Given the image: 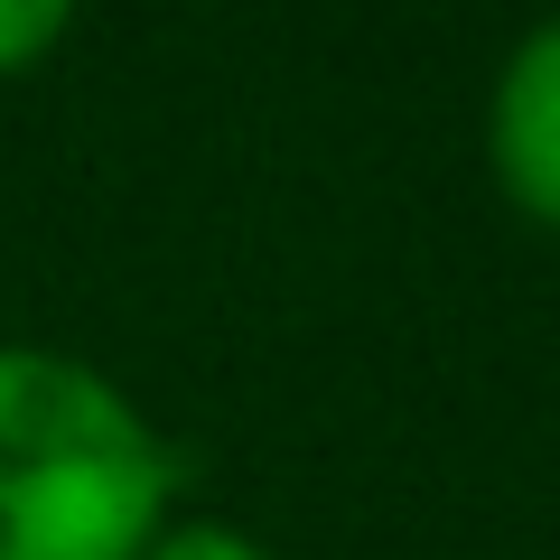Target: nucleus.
<instances>
[{
  "mask_svg": "<svg viewBox=\"0 0 560 560\" xmlns=\"http://www.w3.org/2000/svg\"><path fill=\"white\" fill-rule=\"evenodd\" d=\"M486 168L523 224L560 234V20L504 47L495 94H486Z\"/></svg>",
  "mask_w": 560,
  "mask_h": 560,
  "instance_id": "2",
  "label": "nucleus"
},
{
  "mask_svg": "<svg viewBox=\"0 0 560 560\" xmlns=\"http://www.w3.org/2000/svg\"><path fill=\"white\" fill-rule=\"evenodd\" d=\"M66 28L75 20H66L57 0H0V84H20L28 66H47L66 47Z\"/></svg>",
  "mask_w": 560,
  "mask_h": 560,
  "instance_id": "3",
  "label": "nucleus"
},
{
  "mask_svg": "<svg viewBox=\"0 0 560 560\" xmlns=\"http://www.w3.org/2000/svg\"><path fill=\"white\" fill-rule=\"evenodd\" d=\"M140 560H271V551H261V541L243 533V523H215V514H178V523H168V533L150 541Z\"/></svg>",
  "mask_w": 560,
  "mask_h": 560,
  "instance_id": "4",
  "label": "nucleus"
},
{
  "mask_svg": "<svg viewBox=\"0 0 560 560\" xmlns=\"http://www.w3.org/2000/svg\"><path fill=\"white\" fill-rule=\"evenodd\" d=\"M168 523L160 420L66 346H0V560H140Z\"/></svg>",
  "mask_w": 560,
  "mask_h": 560,
  "instance_id": "1",
  "label": "nucleus"
}]
</instances>
